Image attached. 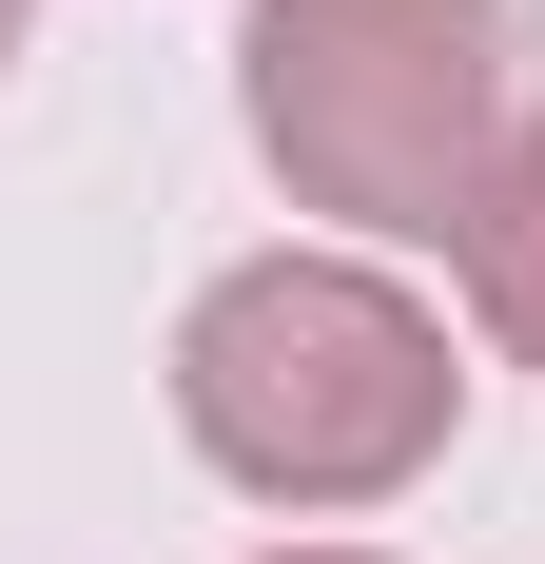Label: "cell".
Here are the masks:
<instances>
[{
  "instance_id": "6da1fadb",
  "label": "cell",
  "mask_w": 545,
  "mask_h": 564,
  "mask_svg": "<svg viewBox=\"0 0 545 564\" xmlns=\"http://www.w3.org/2000/svg\"><path fill=\"white\" fill-rule=\"evenodd\" d=\"M157 390H175V448L215 467L234 507L351 525V507H409L448 467V429H468V332L409 292V253L272 234V253L195 273Z\"/></svg>"
},
{
  "instance_id": "7a4b0ae2",
  "label": "cell",
  "mask_w": 545,
  "mask_h": 564,
  "mask_svg": "<svg viewBox=\"0 0 545 564\" xmlns=\"http://www.w3.org/2000/svg\"><path fill=\"white\" fill-rule=\"evenodd\" d=\"M526 117L506 0H234V137L351 253H448Z\"/></svg>"
},
{
  "instance_id": "3957f363",
  "label": "cell",
  "mask_w": 545,
  "mask_h": 564,
  "mask_svg": "<svg viewBox=\"0 0 545 564\" xmlns=\"http://www.w3.org/2000/svg\"><path fill=\"white\" fill-rule=\"evenodd\" d=\"M448 292H468V350H488V370H545V117L506 137L488 215L448 234Z\"/></svg>"
},
{
  "instance_id": "277c9868",
  "label": "cell",
  "mask_w": 545,
  "mask_h": 564,
  "mask_svg": "<svg viewBox=\"0 0 545 564\" xmlns=\"http://www.w3.org/2000/svg\"><path fill=\"white\" fill-rule=\"evenodd\" d=\"M254 564H389V545H254Z\"/></svg>"
},
{
  "instance_id": "5b68a950",
  "label": "cell",
  "mask_w": 545,
  "mask_h": 564,
  "mask_svg": "<svg viewBox=\"0 0 545 564\" xmlns=\"http://www.w3.org/2000/svg\"><path fill=\"white\" fill-rule=\"evenodd\" d=\"M20 40H40V0H0V78H20Z\"/></svg>"
}]
</instances>
